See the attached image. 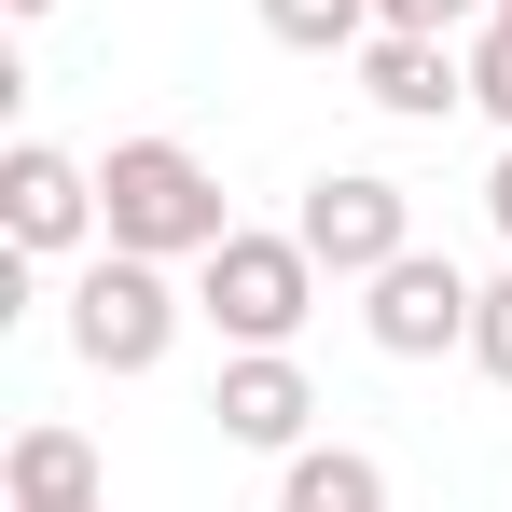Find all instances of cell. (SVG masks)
I'll return each instance as SVG.
<instances>
[{
    "instance_id": "18",
    "label": "cell",
    "mask_w": 512,
    "mask_h": 512,
    "mask_svg": "<svg viewBox=\"0 0 512 512\" xmlns=\"http://www.w3.org/2000/svg\"><path fill=\"white\" fill-rule=\"evenodd\" d=\"M499 28H512V0H499Z\"/></svg>"
},
{
    "instance_id": "9",
    "label": "cell",
    "mask_w": 512,
    "mask_h": 512,
    "mask_svg": "<svg viewBox=\"0 0 512 512\" xmlns=\"http://www.w3.org/2000/svg\"><path fill=\"white\" fill-rule=\"evenodd\" d=\"M0 485H14V512H70V499H97V443L84 429H14V457H0Z\"/></svg>"
},
{
    "instance_id": "2",
    "label": "cell",
    "mask_w": 512,
    "mask_h": 512,
    "mask_svg": "<svg viewBox=\"0 0 512 512\" xmlns=\"http://www.w3.org/2000/svg\"><path fill=\"white\" fill-rule=\"evenodd\" d=\"M194 319H222V346H291L319 319V250L305 236H222V250L194 263Z\"/></svg>"
},
{
    "instance_id": "8",
    "label": "cell",
    "mask_w": 512,
    "mask_h": 512,
    "mask_svg": "<svg viewBox=\"0 0 512 512\" xmlns=\"http://www.w3.org/2000/svg\"><path fill=\"white\" fill-rule=\"evenodd\" d=\"M360 97L402 111V125H443V111L471 97V56H443L429 28H374V42H360Z\"/></svg>"
},
{
    "instance_id": "3",
    "label": "cell",
    "mask_w": 512,
    "mask_h": 512,
    "mask_svg": "<svg viewBox=\"0 0 512 512\" xmlns=\"http://www.w3.org/2000/svg\"><path fill=\"white\" fill-rule=\"evenodd\" d=\"M180 319H194V305L167 291L153 250H97L84 277H70V346H84L97 374H153V360L180 346Z\"/></svg>"
},
{
    "instance_id": "1",
    "label": "cell",
    "mask_w": 512,
    "mask_h": 512,
    "mask_svg": "<svg viewBox=\"0 0 512 512\" xmlns=\"http://www.w3.org/2000/svg\"><path fill=\"white\" fill-rule=\"evenodd\" d=\"M97 208H111V250H153V263H208L222 236H236V222H222L208 153H180V139H111Z\"/></svg>"
},
{
    "instance_id": "14",
    "label": "cell",
    "mask_w": 512,
    "mask_h": 512,
    "mask_svg": "<svg viewBox=\"0 0 512 512\" xmlns=\"http://www.w3.org/2000/svg\"><path fill=\"white\" fill-rule=\"evenodd\" d=\"M374 14H388V28H429V42H443V28H471V14H499V0H374Z\"/></svg>"
},
{
    "instance_id": "10",
    "label": "cell",
    "mask_w": 512,
    "mask_h": 512,
    "mask_svg": "<svg viewBox=\"0 0 512 512\" xmlns=\"http://www.w3.org/2000/svg\"><path fill=\"white\" fill-rule=\"evenodd\" d=\"M277 512H388V471H374L360 443H305L291 485H277Z\"/></svg>"
},
{
    "instance_id": "4",
    "label": "cell",
    "mask_w": 512,
    "mask_h": 512,
    "mask_svg": "<svg viewBox=\"0 0 512 512\" xmlns=\"http://www.w3.org/2000/svg\"><path fill=\"white\" fill-rule=\"evenodd\" d=\"M291 236L319 250V277H374V263L416 250V194L374 180V167H333V180H305V222Z\"/></svg>"
},
{
    "instance_id": "17",
    "label": "cell",
    "mask_w": 512,
    "mask_h": 512,
    "mask_svg": "<svg viewBox=\"0 0 512 512\" xmlns=\"http://www.w3.org/2000/svg\"><path fill=\"white\" fill-rule=\"evenodd\" d=\"M70 512H111V499H70Z\"/></svg>"
},
{
    "instance_id": "11",
    "label": "cell",
    "mask_w": 512,
    "mask_h": 512,
    "mask_svg": "<svg viewBox=\"0 0 512 512\" xmlns=\"http://www.w3.org/2000/svg\"><path fill=\"white\" fill-rule=\"evenodd\" d=\"M263 28H277L291 56H346V42H374L388 14H374V0H263Z\"/></svg>"
},
{
    "instance_id": "12",
    "label": "cell",
    "mask_w": 512,
    "mask_h": 512,
    "mask_svg": "<svg viewBox=\"0 0 512 512\" xmlns=\"http://www.w3.org/2000/svg\"><path fill=\"white\" fill-rule=\"evenodd\" d=\"M471 111L512 125V28H499V14H485V42H471Z\"/></svg>"
},
{
    "instance_id": "15",
    "label": "cell",
    "mask_w": 512,
    "mask_h": 512,
    "mask_svg": "<svg viewBox=\"0 0 512 512\" xmlns=\"http://www.w3.org/2000/svg\"><path fill=\"white\" fill-rule=\"evenodd\" d=\"M485 222H499V236H512V153H499V167H485Z\"/></svg>"
},
{
    "instance_id": "13",
    "label": "cell",
    "mask_w": 512,
    "mask_h": 512,
    "mask_svg": "<svg viewBox=\"0 0 512 512\" xmlns=\"http://www.w3.org/2000/svg\"><path fill=\"white\" fill-rule=\"evenodd\" d=\"M471 360L512 388V277H485V305H471Z\"/></svg>"
},
{
    "instance_id": "7",
    "label": "cell",
    "mask_w": 512,
    "mask_h": 512,
    "mask_svg": "<svg viewBox=\"0 0 512 512\" xmlns=\"http://www.w3.org/2000/svg\"><path fill=\"white\" fill-rule=\"evenodd\" d=\"M208 416H222V443H250V457H305L319 388H305V360H291V346H236V360H222V388H208Z\"/></svg>"
},
{
    "instance_id": "6",
    "label": "cell",
    "mask_w": 512,
    "mask_h": 512,
    "mask_svg": "<svg viewBox=\"0 0 512 512\" xmlns=\"http://www.w3.org/2000/svg\"><path fill=\"white\" fill-rule=\"evenodd\" d=\"M97 222H111V208H97V167H70L56 139H14V153H0V236H14L28 263H42V250H84Z\"/></svg>"
},
{
    "instance_id": "16",
    "label": "cell",
    "mask_w": 512,
    "mask_h": 512,
    "mask_svg": "<svg viewBox=\"0 0 512 512\" xmlns=\"http://www.w3.org/2000/svg\"><path fill=\"white\" fill-rule=\"evenodd\" d=\"M14 14H56V0H14Z\"/></svg>"
},
{
    "instance_id": "5",
    "label": "cell",
    "mask_w": 512,
    "mask_h": 512,
    "mask_svg": "<svg viewBox=\"0 0 512 512\" xmlns=\"http://www.w3.org/2000/svg\"><path fill=\"white\" fill-rule=\"evenodd\" d=\"M360 291H374V305H360V333L388 346V360H443V346H471V305H485V291H471V277H457L443 250H402V263H374Z\"/></svg>"
}]
</instances>
